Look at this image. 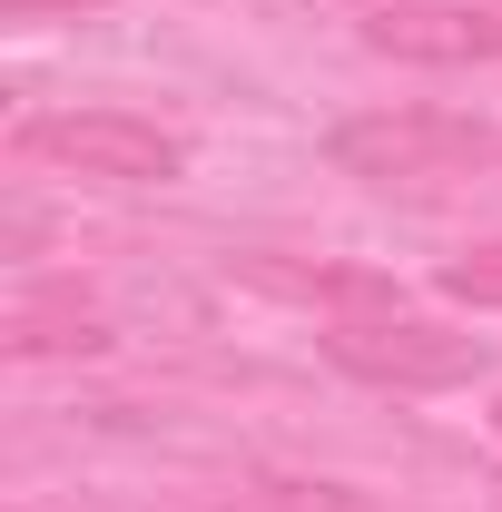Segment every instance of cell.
<instances>
[{"label":"cell","instance_id":"5","mask_svg":"<svg viewBox=\"0 0 502 512\" xmlns=\"http://www.w3.org/2000/svg\"><path fill=\"white\" fill-rule=\"evenodd\" d=\"M0 345H10V355H99L109 325L89 316L79 296H20L10 325H0Z\"/></svg>","mask_w":502,"mask_h":512},{"label":"cell","instance_id":"2","mask_svg":"<svg viewBox=\"0 0 502 512\" xmlns=\"http://www.w3.org/2000/svg\"><path fill=\"white\" fill-rule=\"evenodd\" d=\"M325 355H335L345 375H365V384H394V394H443V384H463L473 365H483L473 335L424 325V316H404V306L335 316V325H325Z\"/></svg>","mask_w":502,"mask_h":512},{"label":"cell","instance_id":"9","mask_svg":"<svg viewBox=\"0 0 502 512\" xmlns=\"http://www.w3.org/2000/svg\"><path fill=\"white\" fill-rule=\"evenodd\" d=\"M493 424H502V404H493Z\"/></svg>","mask_w":502,"mask_h":512},{"label":"cell","instance_id":"4","mask_svg":"<svg viewBox=\"0 0 502 512\" xmlns=\"http://www.w3.org/2000/svg\"><path fill=\"white\" fill-rule=\"evenodd\" d=\"M365 50L414 69H483L502 60V10H483V0H365Z\"/></svg>","mask_w":502,"mask_h":512},{"label":"cell","instance_id":"3","mask_svg":"<svg viewBox=\"0 0 502 512\" xmlns=\"http://www.w3.org/2000/svg\"><path fill=\"white\" fill-rule=\"evenodd\" d=\"M20 158H50V168H79L99 188H168L188 168V148L168 128L128 119V109H60V119L20 128Z\"/></svg>","mask_w":502,"mask_h":512},{"label":"cell","instance_id":"8","mask_svg":"<svg viewBox=\"0 0 502 512\" xmlns=\"http://www.w3.org/2000/svg\"><path fill=\"white\" fill-rule=\"evenodd\" d=\"M10 20H40V10H99V0H0Z\"/></svg>","mask_w":502,"mask_h":512},{"label":"cell","instance_id":"1","mask_svg":"<svg viewBox=\"0 0 502 512\" xmlns=\"http://www.w3.org/2000/svg\"><path fill=\"white\" fill-rule=\"evenodd\" d=\"M325 158L365 188H434V178H473L493 168L502 138L483 119H443V109H375V119H345L325 138Z\"/></svg>","mask_w":502,"mask_h":512},{"label":"cell","instance_id":"6","mask_svg":"<svg viewBox=\"0 0 502 512\" xmlns=\"http://www.w3.org/2000/svg\"><path fill=\"white\" fill-rule=\"evenodd\" d=\"M443 286H453L463 306H502V237H493V247H473V256H453Z\"/></svg>","mask_w":502,"mask_h":512},{"label":"cell","instance_id":"7","mask_svg":"<svg viewBox=\"0 0 502 512\" xmlns=\"http://www.w3.org/2000/svg\"><path fill=\"white\" fill-rule=\"evenodd\" d=\"M256 512H375V503L345 493V483H286V493H266Z\"/></svg>","mask_w":502,"mask_h":512}]
</instances>
